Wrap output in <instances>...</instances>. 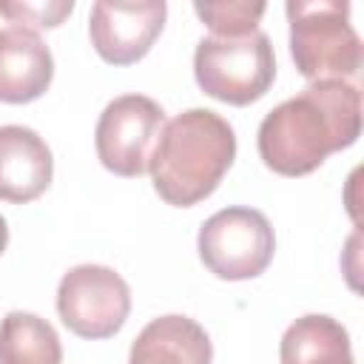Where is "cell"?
Here are the masks:
<instances>
[{"instance_id":"5bb4252c","label":"cell","mask_w":364,"mask_h":364,"mask_svg":"<svg viewBox=\"0 0 364 364\" xmlns=\"http://www.w3.org/2000/svg\"><path fill=\"white\" fill-rule=\"evenodd\" d=\"M196 17L213 31V37H242L259 28L264 3H193Z\"/></svg>"},{"instance_id":"8992f818","label":"cell","mask_w":364,"mask_h":364,"mask_svg":"<svg viewBox=\"0 0 364 364\" xmlns=\"http://www.w3.org/2000/svg\"><path fill=\"white\" fill-rule=\"evenodd\" d=\"M60 321L80 338H111L131 313L128 282L105 264H77L57 287Z\"/></svg>"},{"instance_id":"2e32d148","label":"cell","mask_w":364,"mask_h":364,"mask_svg":"<svg viewBox=\"0 0 364 364\" xmlns=\"http://www.w3.org/2000/svg\"><path fill=\"white\" fill-rule=\"evenodd\" d=\"M6 245H9V225H6V219L0 216V253L6 250Z\"/></svg>"},{"instance_id":"9c48e42d","label":"cell","mask_w":364,"mask_h":364,"mask_svg":"<svg viewBox=\"0 0 364 364\" xmlns=\"http://www.w3.org/2000/svg\"><path fill=\"white\" fill-rule=\"evenodd\" d=\"M54 159L46 139L26 125H0V199L26 205L46 193Z\"/></svg>"},{"instance_id":"8fae6325","label":"cell","mask_w":364,"mask_h":364,"mask_svg":"<svg viewBox=\"0 0 364 364\" xmlns=\"http://www.w3.org/2000/svg\"><path fill=\"white\" fill-rule=\"evenodd\" d=\"M213 347L205 327L188 316H159L148 321L131 344L128 364H210Z\"/></svg>"},{"instance_id":"6da1fadb","label":"cell","mask_w":364,"mask_h":364,"mask_svg":"<svg viewBox=\"0 0 364 364\" xmlns=\"http://www.w3.org/2000/svg\"><path fill=\"white\" fill-rule=\"evenodd\" d=\"M361 134V88L347 80H316L279 102L259 125V156L282 176H307Z\"/></svg>"},{"instance_id":"7a4b0ae2","label":"cell","mask_w":364,"mask_h":364,"mask_svg":"<svg viewBox=\"0 0 364 364\" xmlns=\"http://www.w3.org/2000/svg\"><path fill=\"white\" fill-rule=\"evenodd\" d=\"M236 159V134L210 108H188L165 122L148 171L154 191L176 208L208 199Z\"/></svg>"},{"instance_id":"4fadbf2b","label":"cell","mask_w":364,"mask_h":364,"mask_svg":"<svg viewBox=\"0 0 364 364\" xmlns=\"http://www.w3.org/2000/svg\"><path fill=\"white\" fill-rule=\"evenodd\" d=\"M0 364H63L57 330L34 313H6L0 321Z\"/></svg>"},{"instance_id":"277c9868","label":"cell","mask_w":364,"mask_h":364,"mask_svg":"<svg viewBox=\"0 0 364 364\" xmlns=\"http://www.w3.org/2000/svg\"><path fill=\"white\" fill-rule=\"evenodd\" d=\"M193 77L199 88L228 105L262 100L276 80V57L264 31L242 37H205L193 51Z\"/></svg>"},{"instance_id":"ba28073f","label":"cell","mask_w":364,"mask_h":364,"mask_svg":"<svg viewBox=\"0 0 364 364\" xmlns=\"http://www.w3.org/2000/svg\"><path fill=\"white\" fill-rule=\"evenodd\" d=\"M168 6L165 0L111 3L100 0L88 14V37L94 51L111 65H131L142 60L162 34Z\"/></svg>"},{"instance_id":"3957f363","label":"cell","mask_w":364,"mask_h":364,"mask_svg":"<svg viewBox=\"0 0 364 364\" xmlns=\"http://www.w3.org/2000/svg\"><path fill=\"white\" fill-rule=\"evenodd\" d=\"M290 54L296 71L316 80H355L361 68V40L350 26V3L287 0Z\"/></svg>"},{"instance_id":"9a60e30c","label":"cell","mask_w":364,"mask_h":364,"mask_svg":"<svg viewBox=\"0 0 364 364\" xmlns=\"http://www.w3.org/2000/svg\"><path fill=\"white\" fill-rule=\"evenodd\" d=\"M74 11V0H51V3H0V14L20 28H57Z\"/></svg>"},{"instance_id":"52a82bcc","label":"cell","mask_w":364,"mask_h":364,"mask_svg":"<svg viewBox=\"0 0 364 364\" xmlns=\"http://www.w3.org/2000/svg\"><path fill=\"white\" fill-rule=\"evenodd\" d=\"M165 128V111L145 94H122L111 100L94 131V145L102 168L117 176H142Z\"/></svg>"},{"instance_id":"30bf717a","label":"cell","mask_w":364,"mask_h":364,"mask_svg":"<svg viewBox=\"0 0 364 364\" xmlns=\"http://www.w3.org/2000/svg\"><path fill=\"white\" fill-rule=\"evenodd\" d=\"M54 80V57L37 31L0 28V102L26 105L40 100Z\"/></svg>"},{"instance_id":"7c38bea8","label":"cell","mask_w":364,"mask_h":364,"mask_svg":"<svg viewBox=\"0 0 364 364\" xmlns=\"http://www.w3.org/2000/svg\"><path fill=\"white\" fill-rule=\"evenodd\" d=\"M279 358L282 364H355L347 330L324 313L296 318L282 336Z\"/></svg>"},{"instance_id":"5b68a950","label":"cell","mask_w":364,"mask_h":364,"mask_svg":"<svg viewBox=\"0 0 364 364\" xmlns=\"http://www.w3.org/2000/svg\"><path fill=\"white\" fill-rule=\"evenodd\" d=\"M196 247L202 264L216 279L245 282L267 270L276 253V236L262 210L233 205L202 222Z\"/></svg>"}]
</instances>
